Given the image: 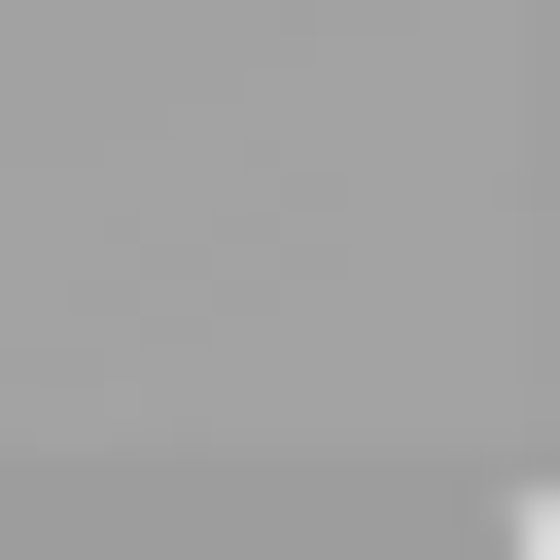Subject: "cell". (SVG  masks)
Returning <instances> with one entry per match:
<instances>
[{
	"label": "cell",
	"instance_id": "cell-1",
	"mask_svg": "<svg viewBox=\"0 0 560 560\" xmlns=\"http://www.w3.org/2000/svg\"><path fill=\"white\" fill-rule=\"evenodd\" d=\"M525 560H560V525H525Z\"/></svg>",
	"mask_w": 560,
	"mask_h": 560
}]
</instances>
